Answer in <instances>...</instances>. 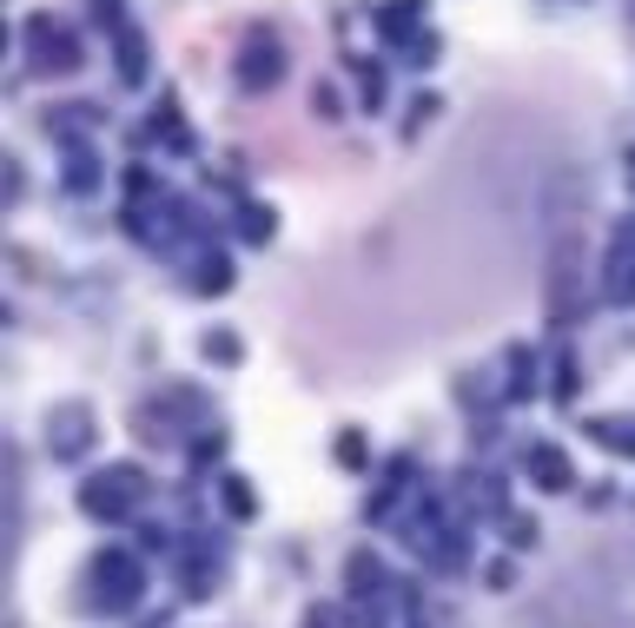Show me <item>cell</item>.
<instances>
[{
    "label": "cell",
    "instance_id": "cell-1",
    "mask_svg": "<svg viewBox=\"0 0 635 628\" xmlns=\"http://www.w3.org/2000/svg\"><path fill=\"white\" fill-rule=\"evenodd\" d=\"M536 463H543V483H563V456H556V450H543Z\"/></svg>",
    "mask_w": 635,
    "mask_h": 628
}]
</instances>
